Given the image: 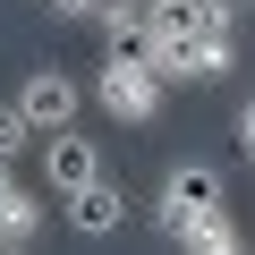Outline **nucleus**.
Here are the masks:
<instances>
[{
	"mask_svg": "<svg viewBox=\"0 0 255 255\" xmlns=\"http://www.w3.org/2000/svg\"><path fill=\"white\" fill-rule=\"evenodd\" d=\"M43 9H51V17H68V26H85V17H102V9H111V0H43Z\"/></svg>",
	"mask_w": 255,
	"mask_h": 255,
	"instance_id": "obj_11",
	"label": "nucleus"
},
{
	"mask_svg": "<svg viewBox=\"0 0 255 255\" xmlns=\"http://www.w3.org/2000/svg\"><path fill=\"white\" fill-rule=\"evenodd\" d=\"M0 255H26V247H9V238H0Z\"/></svg>",
	"mask_w": 255,
	"mask_h": 255,
	"instance_id": "obj_14",
	"label": "nucleus"
},
{
	"mask_svg": "<svg viewBox=\"0 0 255 255\" xmlns=\"http://www.w3.org/2000/svg\"><path fill=\"white\" fill-rule=\"evenodd\" d=\"M153 9H170V0H153Z\"/></svg>",
	"mask_w": 255,
	"mask_h": 255,
	"instance_id": "obj_15",
	"label": "nucleus"
},
{
	"mask_svg": "<svg viewBox=\"0 0 255 255\" xmlns=\"http://www.w3.org/2000/svg\"><path fill=\"white\" fill-rule=\"evenodd\" d=\"M94 102H102L119 128H145V119H162V77H153L145 60H102V68H94Z\"/></svg>",
	"mask_w": 255,
	"mask_h": 255,
	"instance_id": "obj_2",
	"label": "nucleus"
},
{
	"mask_svg": "<svg viewBox=\"0 0 255 255\" xmlns=\"http://www.w3.org/2000/svg\"><path fill=\"white\" fill-rule=\"evenodd\" d=\"M238 153H247V162H255V94H247V102H238Z\"/></svg>",
	"mask_w": 255,
	"mask_h": 255,
	"instance_id": "obj_12",
	"label": "nucleus"
},
{
	"mask_svg": "<svg viewBox=\"0 0 255 255\" xmlns=\"http://www.w3.org/2000/svg\"><path fill=\"white\" fill-rule=\"evenodd\" d=\"M247 9H255V0H247Z\"/></svg>",
	"mask_w": 255,
	"mask_h": 255,
	"instance_id": "obj_16",
	"label": "nucleus"
},
{
	"mask_svg": "<svg viewBox=\"0 0 255 255\" xmlns=\"http://www.w3.org/2000/svg\"><path fill=\"white\" fill-rule=\"evenodd\" d=\"M213 213H230L221 170H213V162H170V170H162V196H153V230H162V238H187V230L213 221Z\"/></svg>",
	"mask_w": 255,
	"mask_h": 255,
	"instance_id": "obj_1",
	"label": "nucleus"
},
{
	"mask_svg": "<svg viewBox=\"0 0 255 255\" xmlns=\"http://www.w3.org/2000/svg\"><path fill=\"white\" fill-rule=\"evenodd\" d=\"M17 111L34 119V136L77 128V77H68V68H34V77H17Z\"/></svg>",
	"mask_w": 255,
	"mask_h": 255,
	"instance_id": "obj_4",
	"label": "nucleus"
},
{
	"mask_svg": "<svg viewBox=\"0 0 255 255\" xmlns=\"http://www.w3.org/2000/svg\"><path fill=\"white\" fill-rule=\"evenodd\" d=\"M34 230H43V204H34L26 187H17V196H0V238H9V247H26Z\"/></svg>",
	"mask_w": 255,
	"mask_h": 255,
	"instance_id": "obj_9",
	"label": "nucleus"
},
{
	"mask_svg": "<svg viewBox=\"0 0 255 255\" xmlns=\"http://www.w3.org/2000/svg\"><path fill=\"white\" fill-rule=\"evenodd\" d=\"M94 26H102V60H145L153 68V43H162V9L153 0H111Z\"/></svg>",
	"mask_w": 255,
	"mask_h": 255,
	"instance_id": "obj_3",
	"label": "nucleus"
},
{
	"mask_svg": "<svg viewBox=\"0 0 255 255\" xmlns=\"http://www.w3.org/2000/svg\"><path fill=\"white\" fill-rule=\"evenodd\" d=\"M68 230H77V238H111V230H128V196H119L111 179L77 187V196H68Z\"/></svg>",
	"mask_w": 255,
	"mask_h": 255,
	"instance_id": "obj_6",
	"label": "nucleus"
},
{
	"mask_svg": "<svg viewBox=\"0 0 255 255\" xmlns=\"http://www.w3.org/2000/svg\"><path fill=\"white\" fill-rule=\"evenodd\" d=\"M179 247H187V255H247V238H238V221H230V213H213V221H196V230H187Z\"/></svg>",
	"mask_w": 255,
	"mask_h": 255,
	"instance_id": "obj_8",
	"label": "nucleus"
},
{
	"mask_svg": "<svg viewBox=\"0 0 255 255\" xmlns=\"http://www.w3.org/2000/svg\"><path fill=\"white\" fill-rule=\"evenodd\" d=\"M43 179H51L60 196H77V187H94V179H102V153L77 136V128H60V136H43Z\"/></svg>",
	"mask_w": 255,
	"mask_h": 255,
	"instance_id": "obj_5",
	"label": "nucleus"
},
{
	"mask_svg": "<svg viewBox=\"0 0 255 255\" xmlns=\"http://www.w3.org/2000/svg\"><path fill=\"white\" fill-rule=\"evenodd\" d=\"M0 196H17V162H0Z\"/></svg>",
	"mask_w": 255,
	"mask_h": 255,
	"instance_id": "obj_13",
	"label": "nucleus"
},
{
	"mask_svg": "<svg viewBox=\"0 0 255 255\" xmlns=\"http://www.w3.org/2000/svg\"><path fill=\"white\" fill-rule=\"evenodd\" d=\"M26 145H34V119H26V111H17V94H9V102H0V162H17Z\"/></svg>",
	"mask_w": 255,
	"mask_h": 255,
	"instance_id": "obj_10",
	"label": "nucleus"
},
{
	"mask_svg": "<svg viewBox=\"0 0 255 255\" xmlns=\"http://www.w3.org/2000/svg\"><path fill=\"white\" fill-rule=\"evenodd\" d=\"M170 9H179L187 34H204V43H238V9H247V0H170Z\"/></svg>",
	"mask_w": 255,
	"mask_h": 255,
	"instance_id": "obj_7",
	"label": "nucleus"
}]
</instances>
